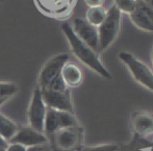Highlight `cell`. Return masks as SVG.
<instances>
[{
    "label": "cell",
    "mask_w": 153,
    "mask_h": 151,
    "mask_svg": "<svg viewBox=\"0 0 153 151\" xmlns=\"http://www.w3.org/2000/svg\"><path fill=\"white\" fill-rule=\"evenodd\" d=\"M121 14L122 13L115 4L106 10V17L102 24L98 27L100 52L108 49L117 40L121 25Z\"/></svg>",
    "instance_id": "2"
},
{
    "label": "cell",
    "mask_w": 153,
    "mask_h": 151,
    "mask_svg": "<svg viewBox=\"0 0 153 151\" xmlns=\"http://www.w3.org/2000/svg\"><path fill=\"white\" fill-rule=\"evenodd\" d=\"M129 17H130V21L134 24L135 27L144 31L153 32V21L140 6H137V4L134 12L131 13Z\"/></svg>",
    "instance_id": "11"
},
{
    "label": "cell",
    "mask_w": 153,
    "mask_h": 151,
    "mask_svg": "<svg viewBox=\"0 0 153 151\" xmlns=\"http://www.w3.org/2000/svg\"><path fill=\"white\" fill-rule=\"evenodd\" d=\"M106 17V10L102 6H97V7H89L87 12L85 20L93 26L98 28Z\"/></svg>",
    "instance_id": "15"
},
{
    "label": "cell",
    "mask_w": 153,
    "mask_h": 151,
    "mask_svg": "<svg viewBox=\"0 0 153 151\" xmlns=\"http://www.w3.org/2000/svg\"><path fill=\"white\" fill-rule=\"evenodd\" d=\"M27 151H43V148H41V147H31V148H29Z\"/></svg>",
    "instance_id": "25"
},
{
    "label": "cell",
    "mask_w": 153,
    "mask_h": 151,
    "mask_svg": "<svg viewBox=\"0 0 153 151\" xmlns=\"http://www.w3.org/2000/svg\"><path fill=\"white\" fill-rule=\"evenodd\" d=\"M61 76L68 88H76L83 80L82 70L74 62H68L62 69Z\"/></svg>",
    "instance_id": "10"
},
{
    "label": "cell",
    "mask_w": 153,
    "mask_h": 151,
    "mask_svg": "<svg viewBox=\"0 0 153 151\" xmlns=\"http://www.w3.org/2000/svg\"><path fill=\"white\" fill-rule=\"evenodd\" d=\"M6 100H7V99H0V106H1V105L3 104V103L5 102Z\"/></svg>",
    "instance_id": "26"
},
{
    "label": "cell",
    "mask_w": 153,
    "mask_h": 151,
    "mask_svg": "<svg viewBox=\"0 0 153 151\" xmlns=\"http://www.w3.org/2000/svg\"><path fill=\"white\" fill-rule=\"evenodd\" d=\"M70 55L68 53H61L50 59L43 66L39 74V87L41 89L47 88L48 85L59 75H61L62 69L69 62Z\"/></svg>",
    "instance_id": "5"
},
{
    "label": "cell",
    "mask_w": 153,
    "mask_h": 151,
    "mask_svg": "<svg viewBox=\"0 0 153 151\" xmlns=\"http://www.w3.org/2000/svg\"><path fill=\"white\" fill-rule=\"evenodd\" d=\"M104 0H85L87 5L89 7H97V6H102Z\"/></svg>",
    "instance_id": "22"
},
{
    "label": "cell",
    "mask_w": 153,
    "mask_h": 151,
    "mask_svg": "<svg viewBox=\"0 0 153 151\" xmlns=\"http://www.w3.org/2000/svg\"><path fill=\"white\" fill-rule=\"evenodd\" d=\"M47 106L43 101L42 92H41L40 87L36 88L33 94H32L30 103H29L28 113V122L31 128L34 130L43 132L44 131V122L45 116H46Z\"/></svg>",
    "instance_id": "4"
},
{
    "label": "cell",
    "mask_w": 153,
    "mask_h": 151,
    "mask_svg": "<svg viewBox=\"0 0 153 151\" xmlns=\"http://www.w3.org/2000/svg\"><path fill=\"white\" fill-rule=\"evenodd\" d=\"M41 89V88H40ZM43 101L47 107L55 111L73 113V101L70 90L56 92L49 89H41Z\"/></svg>",
    "instance_id": "6"
},
{
    "label": "cell",
    "mask_w": 153,
    "mask_h": 151,
    "mask_svg": "<svg viewBox=\"0 0 153 151\" xmlns=\"http://www.w3.org/2000/svg\"><path fill=\"white\" fill-rule=\"evenodd\" d=\"M57 130H61L59 111L47 107L44 122V131L50 135V133H55Z\"/></svg>",
    "instance_id": "13"
},
{
    "label": "cell",
    "mask_w": 153,
    "mask_h": 151,
    "mask_svg": "<svg viewBox=\"0 0 153 151\" xmlns=\"http://www.w3.org/2000/svg\"><path fill=\"white\" fill-rule=\"evenodd\" d=\"M27 147L17 143H10L6 147V151H27Z\"/></svg>",
    "instance_id": "21"
},
{
    "label": "cell",
    "mask_w": 153,
    "mask_h": 151,
    "mask_svg": "<svg viewBox=\"0 0 153 151\" xmlns=\"http://www.w3.org/2000/svg\"><path fill=\"white\" fill-rule=\"evenodd\" d=\"M10 143H17L25 147H38L47 143V138L43 132L34 130L31 127H22L19 128L18 132L14 135Z\"/></svg>",
    "instance_id": "8"
},
{
    "label": "cell",
    "mask_w": 153,
    "mask_h": 151,
    "mask_svg": "<svg viewBox=\"0 0 153 151\" xmlns=\"http://www.w3.org/2000/svg\"><path fill=\"white\" fill-rule=\"evenodd\" d=\"M151 62H152V66H153V48L151 50Z\"/></svg>",
    "instance_id": "27"
},
{
    "label": "cell",
    "mask_w": 153,
    "mask_h": 151,
    "mask_svg": "<svg viewBox=\"0 0 153 151\" xmlns=\"http://www.w3.org/2000/svg\"><path fill=\"white\" fill-rule=\"evenodd\" d=\"M0 151H6V148H2V147H0Z\"/></svg>",
    "instance_id": "28"
},
{
    "label": "cell",
    "mask_w": 153,
    "mask_h": 151,
    "mask_svg": "<svg viewBox=\"0 0 153 151\" xmlns=\"http://www.w3.org/2000/svg\"><path fill=\"white\" fill-rule=\"evenodd\" d=\"M134 151H144V150H134Z\"/></svg>",
    "instance_id": "29"
},
{
    "label": "cell",
    "mask_w": 153,
    "mask_h": 151,
    "mask_svg": "<svg viewBox=\"0 0 153 151\" xmlns=\"http://www.w3.org/2000/svg\"><path fill=\"white\" fill-rule=\"evenodd\" d=\"M7 145H8V143L5 141V140L3 139V138L0 135V147H2V148H6L7 147Z\"/></svg>",
    "instance_id": "23"
},
{
    "label": "cell",
    "mask_w": 153,
    "mask_h": 151,
    "mask_svg": "<svg viewBox=\"0 0 153 151\" xmlns=\"http://www.w3.org/2000/svg\"><path fill=\"white\" fill-rule=\"evenodd\" d=\"M143 1L145 2L147 5H149L151 8H153V0H143Z\"/></svg>",
    "instance_id": "24"
},
{
    "label": "cell",
    "mask_w": 153,
    "mask_h": 151,
    "mask_svg": "<svg viewBox=\"0 0 153 151\" xmlns=\"http://www.w3.org/2000/svg\"><path fill=\"white\" fill-rule=\"evenodd\" d=\"M133 127L140 135L153 132V116L149 114H139L133 117Z\"/></svg>",
    "instance_id": "12"
},
{
    "label": "cell",
    "mask_w": 153,
    "mask_h": 151,
    "mask_svg": "<svg viewBox=\"0 0 153 151\" xmlns=\"http://www.w3.org/2000/svg\"><path fill=\"white\" fill-rule=\"evenodd\" d=\"M119 146L117 144H101L85 148V151H118Z\"/></svg>",
    "instance_id": "19"
},
{
    "label": "cell",
    "mask_w": 153,
    "mask_h": 151,
    "mask_svg": "<svg viewBox=\"0 0 153 151\" xmlns=\"http://www.w3.org/2000/svg\"><path fill=\"white\" fill-rule=\"evenodd\" d=\"M62 30L66 36L69 45L71 47L73 54L77 57L85 66L90 68L94 72L105 79H111V74L106 67L102 64V62L99 59V54L90 48L85 43H83L78 36L73 31L72 26L70 23L65 22L62 24Z\"/></svg>",
    "instance_id": "1"
},
{
    "label": "cell",
    "mask_w": 153,
    "mask_h": 151,
    "mask_svg": "<svg viewBox=\"0 0 153 151\" xmlns=\"http://www.w3.org/2000/svg\"><path fill=\"white\" fill-rule=\"evenodd\" d=\"M137 6H140V7H141L142 10H143L144 12L147 14V16L153 21V8L150 7L149 5H147V4L143 1V0H137Z\"/></svg>",
    "instance_id": "20"
},
{
    "label": "cell",
    "mask_w": 153,
    "mask_h": 151,
    "mask_svg": "<svg viewBox=\"0 0 153 151\" xmlns=\"http://www.w3.org/2000/svg\"><path fill=\"white\" fill-rule=\"evenodd\" d=\"M44 89H49L52 91H56V92H64V91L68 90V87L65 83L64 79L62 78L61 75H59L57 77H55L52 81L48 85L47 88H44Z\"/></svg>",
    "instance_id": "18"
},
{
    "label": "cell",
    "mask_w": 153,
    "mask_h": 151,
    "mask_svg": "<svg viewBox=\"0 0 153 151\" xmlns=\"http://www.w3.org/2000/svg\"><path fill=\"white\" fill-rule=\"evenodd\" d=\"M118 57L128 69L132 78L153 93V71L151 69L128 51H121Z\"/></svg>",
    "instance_id": "3"
},
{
    "label": "cell",
    "mask_w": 153,
    "mask_h": 151,
    "mask_svg": "<svg viewBox=\"0 0 153 151\" xmlns=\"http://www.w3.org/2000/svg\"><path fill=\"white\" fill-rule=\"evenodd\" d=\"M18 125L14 121H12L4 115L0 114V135L7 143L14 138V135L18 132Z\"/></svg>",
    "instance_id": "14"
},
{
    "label": "cell",
    "mask_w": 153,
    "mask_h": 151,
    "mask_svg": "<svg viewBox=\"0 0 153 151\" xmlns=\"http://www.w3.org/2000/svg\"><path fill=\"white\" fill-rule=\"evenodd\" d=\"M72 29L77 36L92 48L97 53L100 52L99 50V34L98 28L90 24L85 19L76 18L73 20Z\"/></svg>",
    "instance_id": "7"
},
{
    "label": "cell",
    "mask_w": 153,
    "mask_h": 151,
    "mask_svg": "<svg viewBox=\"0 0 153 151\" xmlns=\"http://www.w3.org/2000/svg\"><path fill=\"white\" fill-rule=\"evenodd\" d=\"M137 0H115V5L121 13L130 15L137 8Z\"/></svg>",
    "instance_id": "16"
},
{
    "label": "cell",
    "mask_w": 153,
    "mask_h": 151,
    "mask_svg": "<svg viewBox=\"0 0 153 151\" xmlns=\"http://www.w3.org/2000/svg\"><path fill=\"white\" fill-rule=\"evenodd\" d=\"M18 92V87L14 83H0V99H8Z\"/></svg>",
    "instance_id": "17"
},
{
    "label": "cell",
    "mask_w": 153,
    "mask_h": 151,
    "mask_svg": "<svg viewBox=\"0 0 153 151\" xmlns=\"http://www.w3.org/2000/svg\"><path fill=\"white\" fill-rule=\"evenodd\" d=\"M55 135V144L62 150L75 149L80 144V133L76 127L57 130Z\"/></svg>",
    "instance_id": "9"
}]
</instances>
